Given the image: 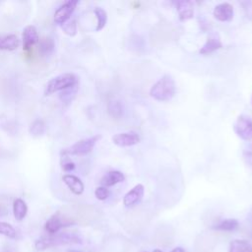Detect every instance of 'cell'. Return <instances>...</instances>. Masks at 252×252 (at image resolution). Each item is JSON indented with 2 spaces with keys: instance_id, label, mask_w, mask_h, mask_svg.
Here are the masks:
<instances>
[{
  "instance_id": "cell-1",
  "label": "cell",
  "mask_w": 252,
  "mask_h": 252,
  "mask_svg": "<svg viewBox=\"0 0 252 252\" xmlns=\"http://www.w3.org/2000/svg\"><path fill=\"white\" fill-rule=\"evenodd\" d=\"M176 93V85L174 80L169 75H164L156 82L151 90L150 95L158 101L170 100Z\"/></svg>"
},
{
  "instance_id": "cell-2",
  "label": "cell",
  "mask_w": 252,
  "mask_h": 252,
  "mask_svg": "<svg viewBox=\"0 0 252 252\" xmlns=\"http://www.w3.org/2000/svg\"><path fill=\"white\" fill-rule=\"evenodd\" d=\"M82 238L71 232H62L59 234H54L48 237H42L35 241L34 246L37 250H45L49 247L58 246V245H67V244H82Z\"/></svg>"
},
{
  "instance_id": "cell-3",
  "label": "cell",
  "mask_w": 252,
  "mask_h": 252,
  "mask_svg": "<svg viewBox=\"0 0 252 252\" xmlns=\"http://www.w3.org/2000/svg\"><path fill=\"white\" fill-rule=\"evenodd\" d=\"M78 77L73 73H63L52 79H50L44 87V95H50L56 92L63 91L76 83H78Z\"/></svg>"
},
{
  "instance_id": "cell-4",
  "label": "cell",
  "mask_w": 252,
  "mask_h": 252,
  "mask_svg": "<svg viewBox=\"0 0 252 252\" xmlns=\"http://www.w3.org/2000/svg\"><path fill=\"white\" fill-rule=\"evenodd\" d=\"M101 138L100 135H94L83 140H80L67 149L61 151L63 156H85L91 153L96 142Z\"/></svg>"
},
{
  "instance_id": "cell-5",
  "label": "cell",
  "mask_w": 252,
  "mask_h": 252,
  "mask_svg": "<svg viewBox=\"0 0 252 252\" xmlns=\"http://www.w3.org/2000/svg\"><path fill=\"white\" fill-rule=\"evenodd\" d=\"M235 134L244 141H252V118L248 115H239L233 123Z\"/></svg>"
},
{
  "instance_id": "cell-6",
  "label": "cell",
  "mask_w": 252,
  "mask_h": 252,
  "mask_svg": "<svg viewBox=\"0 0 252 252\" xmlns=\"http://www.w3.org/2000/svg\"><path fill=\"white\" fill-rule=\"evenodd\" d=\"M79 1L78 0H69L66 1L64 4H62L54 14V22L57 25L63 26L65 23L69 21L71 18V15L75 11Z\"/></svg>"
},
{
  "instance_id": "cell-7",
  "label": "cell",
  "mask_w": 252,
  "mask_h": 252,
  "mask_svg": "<svg viewBox=\"0 0 252 252\" xmlns=\"http://www.w3.org/2000/svg\"><path fill=\"white\" fill-rule=\"evenodd\" d=\"M22 41H23V49L25 51L31 50L33 45H35L39 42V36L37 33V30L34 26L29 25L23 30Z\"/></svg>"
},
{
  "instance_id": "cell-8",
  "label": "cell",
  "mask_w": 252,
  "mask_h": 252,
  "mask_svg": "<svg viewBox=\"0 0 252 252\" xmlns=\"http://www.w3.org/2000/svg\"><path fill=\"white\" fill-rule=\"evenodd\" d=\"M144 193H145V188L142 184H137L135 185L130 191H128L124 197H123V205L126 208H132L136 205H138L143 197H144Z\"/></svg>"
},
{
  "instance_id": "cell-9",
  "label": "cell",
  "mask_w": 252,
  "mask_h": 252,
  "mask_svg": "<svg viewBox=\"0 0 252 252\" xmlns=\"http://www.w3.org/2000/svg\"><path fill=\"white\" fill-rule=\"evenodd\" d=\"M141 138L136 132L118 133L112 137V142L118 147H131L140 143Z\"/></svg>"
},
{
  "instance_id": "cell-10",
  "label": "cell",
  "mask_w": 252,
  "mask_h": 252,
  "mask_svg": "<svg viewBox=\"0 0 252 252\" xmlns=\"http://www.w3.org/2000/svg\"><path fill=\"white\" fill-rule=\"evenodd\" d=\"M214 17L220 22H230L233 19V7L227 2L218 4L214 9Z\"/></svg>"
},
{
  "instance_id": "cell-11",
  "label": "cell",
  "mask_w": 252,
  "mask_h": 252,
  "mask_svg": "<svg viewBox=\"0 0 252 252\" xmlns=\"http://www.w3.org/2000/svg\"><path fill=\"white\" fill-rule=\"evenodd\" d=\"M176 11L181 22L188 21L194 16V4L190 0H180L176 2Z\"/></svg>"
},
{
  "instance_id": "cell-12",
  "label": "cell",
  "mask_w": 252,
  "mask_h": 252,
  "mask_svg": "<svg viewBox=\"0 0 252 252\" xmlns=\"http://www.w3.org/2000/svg\"><path fill=\"white\" fill-rule=\"evenodd\" d=\"M68 225H72V222H65L62 218L60 217L59 214H54L52 215L45 222L44 228L45 230L51 234L54 235L56 234L62 227L68 226Z\"/></svg>"
},
{
  "instance_id": "cell-13",
  "label": "cell",
  "mask_w": 252,
  "mask_h": 252,
  "mask_svg": "<svg viewBox=\"0 0 252 252\" xmlns=\"http://www.w3.org/2000/svg\"><path fill=\"white\" fill-rule=\"evenodd\" d=\"M221 47H222V43L220 35L218 33H212L208 36L206 42L200 48L199 53L202 55H208L218 49H220Z\"/></svg>"
},
{
  "instance_id": "cell-14",
  "label": "cell",
  "mask_w": 252,
  "mask_h": 252,
  "mask_svg": "<svg viewBox=\"0 0 252 252\" xmlns=\"http://www.w3.org/2000/svg\"><path fill=\"white\" fill-rule=\"evenodd\" d=\"M62 180L73 194L81 195L84 192L85 185L78 176L67 173L62 176Z\"/></svg>"
},
{
  "instance_id": "cell-15",
  "label": "cell",
  "mask_w": 252,
  "mask_h": 252,
  "mask_svg": "<svg viewBox=\"0 0 252 252\" xmlns=\"http://www.w3.org/2000/svg\"><path fill=\"white\" fill-rule=\"evenodd\" d=\"M124 180H125V176L121 171L111 170L102 176V178L100 179V184L101 186H104L107 188L110 186H114L118 183H121Z\"/></svg>"
},
{
  "instance_id": "cell-16",
  "label": "cell",
  "mask_w": 252,
  "mask_h": 252,
  "mask_svg": "<svg viewBox=\"0 0 252 252\" xmlns=\"http://www.w3.org/2000/svg\"><path fill=\"white\" fill-rule=\"evenodd\" d=\"M20 45V39L14 33L0 34V50L13 51Z\"/></svg>"
},
{
  "instance_id": "cell-17",
  "label": "cell",
  "mask_w": 252,
  "mask_h": 252,
  "mask_svg": "<svg viewBox=\"0 0 252 252\" xmlns=\"http://www.w3.org/2000/svg\"><path fill=\"white\" fill-rule=\"evenodd\" d=\"M28 213V206L21 198H16L13 202V214L17 220H22L26 218Z\"/></svg>"
},
{
  "instance_id": "cell-18",
  "label": "cell",
  "mask_w": 252,
  "mask_h": 252,
  "mask_svg": "<svg viewBox=\"0 0 252 252\" xmlns=\"http://www.w3.org/2000/svg\"><path fill=\"white\" fill-rule=\"evenodd\" d=\"M78 91H79V82L76 83L75 85L61 91V93L59 94V98L64 104H69L76 97Z\"/></svg>"
},
{
  "instance_id": "cell-19",
  "label": "cell",
  "mask_w": 252,
  "mask_h": 252,
  "mask_svg": "<svg viewBox=\"0 0 252 252\" xmlns=\"http://www.w3.org/2000/svg\"><path fill=\"white\" fill-rule=\"evenodd\" d=\"M228 252H252V246L244 239H234L229 243Z\"/></svg>"
},
{
  "instance_id": "cell-20",
  "label": "cell",
  "mask_w": 252,
  "mask_h": 252,
  "mask_svg": "<svg viewBox=\"0 0 252 252\" xmlns=\"http://www.w3.org/2000/svg\"><path fill=\"white\" fill-rule=\"evenodd\" d=\"M55 48L54 40L51 37H43L38 42V51L42 56H49Z\"/></svg>"
},
{
  "instance_id": "cell-21",
  "label": "cell",
  "mask_w": 252,
  "mask_h": 252,
  "mask_svg": "<svg viewBox=\"0 0 252 252\" xmlns=\"http://www.w3.org/2000/svg\"><path fill=\"white\" fill-rule=\"evenodd\" d=\"M239 223L235 219H225L219 223L213 225V229L220 230V231H233L237 229Z\"/></svg>"
},
{
  "instance_id": "cell-22",
  "label": "cell",
  "mask_w": 252,
  "mask_h": 252,
  "mask_svg": "<svg viewBox=\"0 0 252 252\" xmlns=\"http://www.w3.org/2000/svg\"><path fill=\"white\" fill-rule=\"evenodd\" d=\"M94 13L96 17V27H95V31H101L107 22V14L105 12L104 9H102L101 7H95L94 9Z\"/></svg>"
},
{
  "instance_id": "cell-23",
  "label": "cell",
  "mask_w": 252,
  "mask_h": 252,
  "mask_svg": "<svg viewBox=\"0 0 252 252\" xmlns=\"http://www.w3.org/2000/svg\"><path fill=\"white\" fill-rule=\"evenodd\" d=\"M30 134L32 137H40L44 134L45 132V124L41 119H35L30 126Z\"/></svg>"
},
{
  "instance_id": "cell-24",
  "label": "cell",
  "mask_w": 252,
  "mask_h": 252,
  "mask_svg": "<svg viewBox=\"0 0 252 252\" xmlns=\"http://www.w3.org/2000/svg\"><path fill=\"white\" fill-rule=\"evenodd\" d=\"M107 110L108 113L113 117V118H120L123 114V107L120 101L118 100H110L107 104Z\"/></svg>"
},
{
  "instance_id": "cell-25",
  "label": "cell",
  "mask_w": 252,
  "mask_h": 252,
  "mask_svg": "<svg viewBox=\"0 0 252 252\" xmlns=\"http://www.w3.org/2000/svg\"><path fill=\"white\" fill-rule=\"evenodd\" d=\"M0 234L9 238H16L17 235L15 228L10 223L5 221H0Z\"/></svg>"
},
{
  "instance_id": "cell-26",
  "label": "cell",
  "mask_w": 252,
  "mask_h": 252,
  "mask_svg": "<svg viewBox=\"0 0 252 252\" xmlns=\"http://www.w3.org/2000/svg\"><path fill=\"white\" fill-rule=\"evenodd\" d=\"M63 32L69 36H75L77 33V24L75 20L68 21L62 26Z\"/></svg>"
},
{
  "instance_id": "cell-27",
  "label": "cell",
  "mask_w": 252,
  "mask_h": 252,
  "mask_svg": "<svg viewBox=\"0 0 252 252\" xmlns=\"http://www.w3.org/2000/svg\"><path fill=\"white\" fill-rule=\"evenodd\" d=\"M109 195H110L109 190L104 186H98L94 190V196L97 200H100V201L106 200L109 197Z\"/></svg>"
},
{
  "instance_id": "cell-28",
  "label": "cell",
  "mask_w": 252,
  "mask_h": 252,
  "mask_svg": "<svg viewBox=\"0 0 252 252\" xmlns=\"http://www.w3.org/2000/svg\"><path fill=\"white\" fill-rule=\"evenodd\" d=\"M243 159H244V161L248 164V165H250V166H252V142L251 143H249L245 148H244V150H243Z\"/></svg>"
},
{
  "instance_id": "cell-29",
  "label": "cell",
  "mask_w": 252,
  "mask_h": 252,
  "mask_svg": "<svg viewBox=\"0 0 252 252\" xmlns=\"http://www.w3.org/2000/svg\"><path fill=\"white\" fill-rule=\"evenodd\" d=\"M62 169L66 172L72 171L75 169V163L73 161H66L62 164Z\"/></svg>"
},
{
  "instance_id": "cell-30",
  "label": "cell",
  "mask_w": 252,
  "mask_h": 252,
  "mask_svg": "<svg viewBox=\"0 0 252 252\" xmlns=\"http://www.w3.org/2000/svg\"><path fill=\"white\" fill-rule=\"evenodd\" d=\"M7 215H8V210H7V208H6L4 205L0 204V218H1V217H5V216H7Z\"/></svg>"
},
{
  "instance_id": "cell-31",
  "label": "cell",
  "mask_w": 252,
  "mask_h": 252,
  "mask_svg": "<svg viewBox=\"0 0 252 252\" xmlns=\"http://www.w3.org/2000/svg\"><path fill=\"white\" fill-rule=\"evenodd\" d=\"M170 252H185V251H184V249L182 247H175Z\"/></svg>"
},
{
  "instance_id": "cell-32",
  "label": "cell",
  "mask_w": 252,
  "mask_h": 252,
  "mask_svg": "<svg viewBox=\"0 0 252 252\" xmlns=\"http://www.w3.org/2000/svg\"><path fill=\"white\" fill-rule=\"evenodd\" d=\"M67 252H84V251H81V250H76V249H69V250H67Z\"/></svg>"
},
{
  "instance_id": "cell-33",
  "label": "cell",
  "mask_w": 252,
  "mask_h": 252,
  "mask_svg": "<svg viewBox=\"0 0 252 252\" xmlns=\"http://www.w3.org/2000/svg\"><path fill=\"white\" fill-rule=\"evenodd\" d=\"M141 252H146V251H141ZM153 252H162V251L159 250V249H155Z\"/></svg>"
}]
</instances>
